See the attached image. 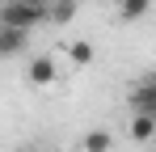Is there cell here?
<instances>
[{"label":"cell","instance_id":"7a4b0ae2","mask_svg":"<svg viewBox=\"0 0 156 152\" xmlns=\"http://www.w3.org/2000/svg\"><path fill=\"white\" fill-rule=\"evenodd\" d=\"M131 114H152L156 118V80L152 76H144V80L135 85V93H131Z\"/></svg>","mask_w":156,"mask_h":152},{"label":"cell","instance_id":"3957f363","mask_svg":"<svg viewBox=\"0 0 156 152\" xmlns=\"http://www.w3.org/2000/svg\"><path fill=\"white\" fill-rule=\"evenodd\" d=\"M26 80H30V85H38V89L55 85V80H59V68H55V59H51V55H38V59H30Z\"/></svg>","mask_w":156,"mask_h":152},{"label":"cell","instance_id":"8992f818","mask_svg":"<svg viewBox=\"0 0 156 152\" xmlns=\"http://www.w3.org/2000/svg\"><path fill=\"white\" fill-rule=\"evenodd\" d=\"M152 135H156V118L152 114H135V118H131V139H135V144H148Z\"/></svg>","mask_w":156,"mask_h":152},{"label":"cell","instance_id":"277c9868","mask_svg":"<svg viewBox=\"0 0 156 152\" xmlns=\"http://www.w3.org/2000/svg\"><path fill=\"white\" fill-rule=\"evenodd\" d=\"M30 47V30H13V25H0V59H13Z\"/></svg>","mask_w":156,"mask_h":152},{"label":"cell","instance_id":"9c48e42d","mask_svg":"<svg viewBox=\"0 0 156 152\" xmlns=\"http://www.w3.org/2000/svg\"><path fill=\"white\" fill-rule=\"evenodd\" d=\"M68 55H72V63H76V68L93 63V47H89V42H72V47H68Z\"/></svg>","mask_w":156,"mask_h":152},{"label":"cell","instance_id":"30bf717a","mask_svg":"<svg viewBox=\"0 0 156 152\" xmlns=\"http://www.w3.org/2000/svg\"><path fill=\"white\" fill-rule=\"evenodd\" d=\"M30 152H51V148H30Z\"/></svg>","mask_w":156,"mask_h":152},{"label":"cell","instance_id":"6da1fadb","mask_svg":"<svg viewBox=\"0 0 156 152\" xmlns=\"http://www.w3.org/2000/svg\"><path fill=\"white\" fill-rule=\"evenodd\" d=\"M42 21H47V0H21L0 9V25H13V30H34Z\"/></svg>","mask_w":156,"mask_h":152},{"label":"cell","instance_id":"52a82bcc","mask_svg":"<svg viewBox=\"0 0 156 152\" xmlns=\"http://www.w3.org/2000/svg\"><path fill=\"white\" fill-rule=\"evenodd\" d=\"M80 148H84V152H110V148H114V135H110V131H101V127H97V131H84Z\"/></svg>","mask_w":156,"mask_h":152},{"label":"cell","instance_id":"5b68a950","mask_svg":"<svg viewBox=\"0 0 156 152\" xmlns=\"http://www.w3.org/2000/svg\"><path fill=\"white\" fill-rule=\"evenodd\" d=\"M72 17H76V0H47V21L63 25V21H72Z\"/></svg>","mask_w":156,"mask_h":152},{"label":"cell","instance_id":"ba28073f","mask_svg":"<svg viewBox=\"0 0 156 152\" xmlns=\"http://www.w3.org/2000/svg\"><path fill=\"white\" fill-rule=\"evenodd\" d=\"M148 9H152V0H118V17H122V21L148 17Z\"/></svg>","mask_w":156,"mask_h":152}]
</instances>
